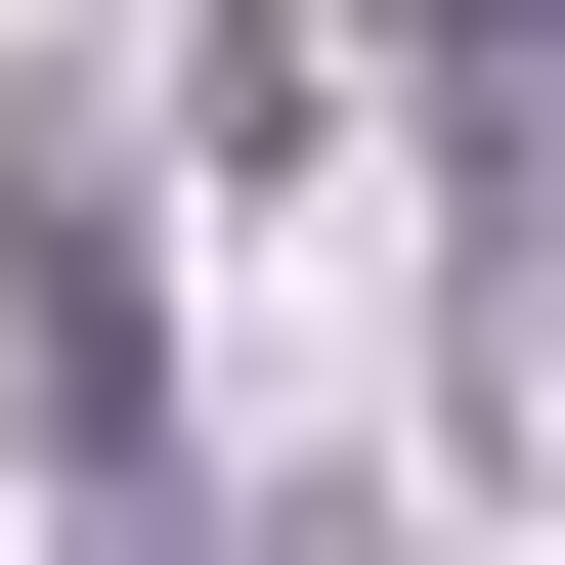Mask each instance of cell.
<instances>
[{
  "label": "cell",
  "instance_id": "1",
  "mask_svg": "<svg viewBox=\"0 0 565 565\" xmlns=\"http://www.w3.org/2000/svg\"><path fill=\"white\" fill-rule=\"evenodd\" d=\"M0 392H44V479H174V392H131V217H0Z\"/></svg>",
  "mask_w": 565,
  "mask_h": 565
}]
</instances>
